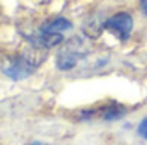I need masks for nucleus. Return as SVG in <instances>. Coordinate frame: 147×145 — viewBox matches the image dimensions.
<instances>
[{
  "label": "nucleus",
  "instance_id": "1",
  "mask_svg": "<svg viewBox=\"0 0 147 145\" xmlns=\"http://www.w3.org/2000/svg\"><path fill=\"white\" fill-rule=\"evenodd\" d=\"M84 53H86L84 43H82L79 38L70 39V41L60 50V53H58V56H57V65H58V68H62V70H70V68H74V67L77 65L79 58L84 56Z\"/></svg>",
  "mask_w": 147,
  "mask_h": 145
},
{
  "label": "nucleus",
  "instance_id": "2",
  "mask_svg": "<svg viewBox=\"0 0 147 145\" xmlns=\"http://www.w3.org/2000/svg\"><path fill=\"white\" fill-rule=\"evenodd\" d=\"M38 67H39V62L31 60V58L26 56V55H21V56L12 58V60L9 62V65L3 68V72H5L7 77H10V79H14V80H19V79H24V77L31 75Z\"/></svg>",
  "mask_w": 147,
  "mask_h": 145
},
{
  "label": "nucleus",
  "instance_id": "3",
  "mask_svg": "<svg viewBox=\"0 0 147 145\" xmlns=\"http://www.w3.org/2000/svg\"><path fill=\"white\" fill-rule=\"evenodd\" d=\"M132 26H134V21H132V17H130L128 14H125V12H120V14L113 15V17H110V19L105 22V28H106L110 33H113L116 38H120V39H127V38L130 36Z\"/></svg>",
  "mask_w": 147,
  "mask_h": 145
},
{
  "label": "nucleus",
  "instance_id": "4",
  "mask_svg": "<svg viewBox=\"0 0 147 145\" xmlns=\"http://www.w3.org/2000/svg\"><path fill=\"white\" fill-rule=\"evenodd\" d=\"M127 109L120 104H110V106H103L94 111H86L82 113V116H91V118H103V119H116L120 118Z\"/></svg>",
  "mask_w": 147,
  "mask_h": 145
},
{
  "label": "nucleus",
  "instance_id": "5",
  "mask_svg": "<svg viewBox=\"0 0 147 145\" xmlns=\"http://www.w3.org/2000/svg\"><path fill=\"white\" fill-rule=\"evenodd\" d=\"M72 28V24L67 21V19H53V21H48L41 29H45V31H50V33H65V31H69Z\"/></svg>",
  "mask_w": 147,
  "mask_h": 145
},
{
  "label": "nucleus",
  "instance_id": "6",
  "mask_svg": "<svg viewBox=\"0 0 147 145\" xmlns=\"http://www.w3.org/2000/svg\"><path fill=\"white\" fill-rule=\"evenodd\" d=\"M139 135H140L142 138H146V140H147V118L140 123V125H139Z\"/></svg>",
  "mask_w": 147,
  "mask_h": 145
},
{
  "label": "nucleus",
  "instance_id": "7",
  "mask_svg": "<svg viewBox=\"0 0 147 145\" xmlns=\"http://www.w3.org/2000/svg\"><path fill=\"white\" fill-rule=\"evenodd\" d=\"M140 3H142V10H144V14L147 15V0H142Z\"/></svg>",
  "mask_w": 147,
  "mask_h": 145
},
{
  "label": "nucleus",
  "instance_id": "8",
  "mask_svg": "<svg viewBox=\"0 0 147 145\" xmlns=\"http://www.w3.org/2000/svg\"><path fill=\"white\" fill-rule=\"evenodd\" d=\"M33 145H43V144H33Z\"/></svg>",
  "mask_w": 147,
  "mask_h": 145
}]
</instances>
